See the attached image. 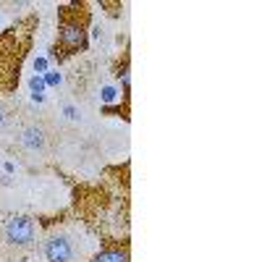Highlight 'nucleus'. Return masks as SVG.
Masks as SVG:
<instances>
[{
  "instance_id": "nucleus-2",
  "label": "nucleus",
  "mask_w": 262,
  "mask_h": 262,
  "mask_svg": "<svg viewBox=\"0 0 262 262\" xmlns=\"http://www.w3.org/2000/svg\"><path fill=\"white\" fill-rule=\"evenodd\" d=\"M3 236L13 247H29L34 242V223L27 215H11L3 223Z\"/></svg>"
},
{
  "instance_id": "nucleus-1",
  "label": "nucleus",
  "mask_w": 262,
  "mask_h": 262,
  "mask_svg": "<svg viewBox=\"0 0 262 262\" xmlns=\"http://www.w3.org/2000/svg\"><path fill=\"white\" fill-rule=\"evenodd\" d=\"M86 45V11L84 8H63L58 27V50L71 55Z\"/></svg>"
},
{
  "instance_id": "nucleus-5",
  "label": "nucleus",
  "mask_w": 262,
  "mask_h": 262,
  "mask_svg": "<svg viewBox=\"0 0 262 262\" xmlns=\"http://www.w3.org/2000/svg\"><path fill=\"white\" fill-rule=\"evenodd\" d=\"M92 262H128V247L126 244H113V247L102 249Z\"/></svg>"
},
{
  "instance_id": "nucleus-6",
  "label": "nucleus",
  "mask_w": 262,
  "mask_h": 262,
  "mask_svg": "<svg viewBox=\"0 0 262 262\" xmlns=\"http://www.w3.org/2000/svg\"><path fill=\"white\" fill-rule=\"evenodd\" d=\"M3 123H6V111L0 107V126H3Z\"/></svg>"
},
{
  "instance_id": "nucleus-3",
  "label": "nucleus",
  "mask_w": 262,
  "mask_h": 262,
  "mask_svg": "<svg viewBox=\"0 0 262 262\" xmlns=\"http://www.w3.org/2000/svg\"><path fill=\"white\" fill-rule=\"evenodd\" d=\"M48 262H71L74 259V244L69 236H50L45 247H42Z\"/></svg>"
},
{
  "instance_id": "nucleus-4",
  "label": "nucleus",
  "mask_w": 262,
  "mask_h": 262,
  "mask_svg": "<svg viewBox=\"0 0 262 262\" xmlns=\"http://www.w3.org/2000/svg\"><path fill=\"white\" fill-rule=\"evenodd\" d=\"M18 144L24 147L27 152H45V147H48L45 128L37 126V123H27L24 128L18 131Z\"/></svg>"
}]
</instances>
